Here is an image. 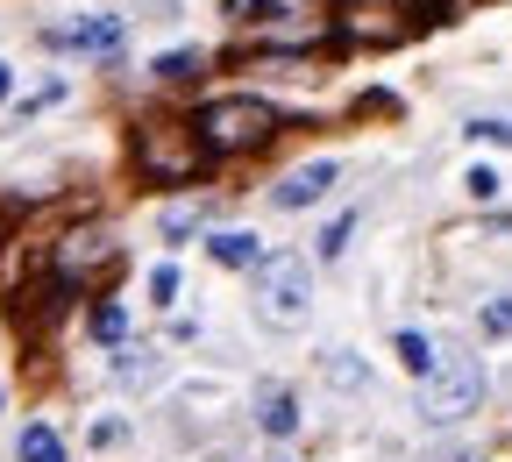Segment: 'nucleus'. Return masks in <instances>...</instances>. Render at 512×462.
I'll use <instances>...</instances> for the list:
<instances>
[{
  "label": "nucleus",
  "instance_id": "3",
  "mask_svg": "<svg viewBox=\"0 0 512 462\" xmlns=\"http://www.w3.org/2000/svg\"><path fill=\"white\" fill-rule=\"evenodd\" d=\"M477 399H484V363H470V356H448V363H434V370L420 377V420H427V427L470 420Z\"/></svg>",
  "mask_w": 512,
  "mask_h": 462
},
{
  "label": "nucleus",
  "instance_id": "1",
  "mask_svg": "<svg viewBox=\"0 0 512 462\" xmlns=\"http://www.w3.org/2000/svg\"><path fill=\"white\" fill-rule=\"evenodd\" d=\"M271 136H278V107H271V100H249V93L207 100L200 121H192L200 157H242V150H264Z\"/></svg>",
  "mask_w": 512,
  "mask_h": 462
},
{
  "label": "nucleus",
  "instance_id": "16",
  "mask_svg": "<svg viewBox=\"0 0 512 462\" xmlns=\"http://www.w3.org/2000/svg\"><path fill=\"white\" fill-rule=\"evenodd\" d=\"M484 335L491 342H512V299H491L484 306Z\"/></svg>",
  "mask_w": 512,
  "mask_h": 462
},
{
  "label": "nucleus",
  "instance_id": "19",
  "mask_svg": "<svg viewBox=\"0 0 512 462\" xmlns=\"http://www.w3.org/2000/svg\"><path fill=\"white\" fill-rule=\"evenodd\" d=\"M150 299H157V306L178 299V271H171V263H157V271H150Z\"/></svg>",
  "mask_w": 512,
  "mask_h": 462
},
{
  "label": "nucleus",
  "instance_id": "23",
  "mask_svg": "<svg viewBox=\"0 0 512 462\" xmlns=\"http://www.w3.org/2000/svg\"><path fill=\"white\" fill-rule=\"evenodd\" d=\"M15 93V72H8V64H0V100H8Z\"/></svg>",
  "mask_w": 512,
  "mask_h": 462
},
{
  "label": "nucleus",
  "instance_id": "8",
  "mask_svg": "<svg viewBox=\"0 0 512 462\" xmlns=\"http://www.w3.org/2000/svg\"><path fill=\"white\" fill-rule=\"evenodd\" d=\"M207 249H214V263H228V271H256V263H264V242L256 235H214Z\"/></svg>",
  "mask_w": 512,
  "mask_h": 462
},
{
  "label": "nucleus",
  "instance_id": "22",
  "mask_svg": "<svg viewBox=\"0 0 512 462\" xmlns=\"http://www.w3.org/2000/svg\"><path fill=\"white\" fill-rule=\"evenodd\" d=\"M228 15L249 22V15H278V8H271V0H228Z\"/></svg>",
  "mask_w": 512,
  "mask_h": 462
},
{
  "label": "nucleus",
  "instance_id": "14",
  "mask_svg": "<svg viewBox=\"0 0 512 462\" xmlns=\"http://www.w3.org/2000/svg\"><path fill=\"white\" fill-rule=\"evenodd\" d=\"M328 377H335L342 391H356V384H370V370H363V363H356L349 349H335V356H328Z\"/></svg>",
  "mask_w": 512,
  "mask_h": 462
},
{
  "label": "nucleus",
  "instance_id": "20",
  "mask_svg": "<svg viewBox=\"0 0 512 462\" xmlns=\"http://www.w3.org/2000/svg\"><path fill=\"white\" fill-rule=\"evenodd\" d=\"M192 228H200V207H171L164 214V235H192Z\"/></svg>",
  "mask_w": 512,
  "mask_h": 462
},
{
  "label": "nucleus",
  "instance_id": "6",
  "mask_svg": "<svg viewBox=\"0 0 512 462\" xmlns=\"http://www.w3.org/2000/svg\"><path fill=\"white\" fill-rule=\"evenodd\" d=\"M342 171L328 164V157H320V164H299V171H285L278 185H271V207H285V214H299V207H313L320 200V192H328Z\"/></svg>",
  "mask_w": 512,
  "mask_h": 462
},
{
  "label": "nucleus",
  "instance_id": "5",
  "mask_svg": "<svg viewBox=\"0 0 512 462\" xmlns=\"http://www.w3.org/2000/svg\"><path fill=\"white\" fill-rule=\"evenodd\" d=\"M121 271V249H114V235H100V228H79L72 242L57 249V285H72V292H93V285H107Z\"/></svg>",
  "mask_w": 512,
  "mask_h": 462
},
{
  "label": "nucleus",
  "instance_id": "10",
  "mask_svg": "<svg viewBox=\"0 0 512 462\" xmlns=\"http://www.w3.org/2000/svg\"><path fill=\"white\" fill-rule=\"evenodd\" d=\"M264 434H299V406H292V391H271V399H264Z\"/></svg>",
  "mask_w": 512,
  "mask_h": 462
},
{
  "label": "nucleus",
  "instance_id": "11",
  "mask_svg": "<svg viewBox=\"0 0 512 462\" xmlns=\"http://www.w3.org/2000/svg\"><path fill=\"white\" fill-rule=\"evenodd\" d=\"M114 377H121V384H150V377H157V349H121V356H114Z\"/></svg>",
  "mask_w": 512,
  "mask_h": 462
},
{
  "label": "nucleus",
  "instance_id": "7",
  "mask_svg": "<svg viewBox=\"0 0 512 462\" xmlns=\"http://www.w3.org/2000/svg\"><path fill=\"white\" fill-rule=\"evenodd\" d=\"M50 43H57V50H114V43H121V22H114V15H86V22L50 29Z\"/></svg>",
  "mask_w": 512,
  "mask_h": 462
},
{
  "label": "nucleus",
  "instance_id": "13",
  "mask_svg": "<svg viewBox=\"0 0 512 462\" xmlns=\"http://www.w3.org/2000/svg\"><path fill=\"white\" fill-rule=\"evenodd\" d=\"M22 462H64V441H57L50 427H29V434H22Z\"/></svg>",
  "mask_w": 512,
  "mask_h": 462
},
{
  "label": "nucleus",
  "instance_id": "17",
  "mask_svg": "<svg viewBox=\"0 0 512 462\" xmlns=\"http://www.w3.org/2000/svg\"><path fill=\"white\" fill-rule=\"evenodd\" d=\"M93 335H100V342H121V335H128V313H121V306H100V313H93Z\"/></svg>",
  "mask_w": 512,
  "mask_h": 462
},
{
  "label": "nucleus",
  "instance_id": "9",
  "mask_svg": "<svg viewBox=\"0 0 512 462\" xmlns=\"http://www.w3.org/2000/svg\"><path fill=\"white\" fill-rule=\"evenodd\" d=\"M399 356H406V370H413V377H427V370L441 363L434 335H420V327H406V335H399Z\"/></svg>",
  "mask_w": 512,
  "mask_h": 462
},
{
  "label": "nucleus",
  "instance_id": "2",
  "mask_svg": "<svg viewBox=\"0 0 512 462\" xmlns=\"http://www.w3.org/2000/svg\"><path fill=\"white\" fill-rule=\"evenodd\" d=\"M306 306H313V271L306 256L292 249H264V263H256V320L271 327V335H299L306 327Z\"/></svg>",
  "mask_w": 512,
  "mask_h": 462
},
{
  "label": "nucleus",
  "instance_id": "21",
  "mask_svg": "<svg viewBox=\"0 0 512 462\" xmlns=\"http://www.w3.org/2000/svg\"><path fill=\"white\" fill-rule=\"evenodd\" d=\"M470 192H477V200H498V171L477 164V171H470Z\"/></svg>",
  "mask_w": 512,
  "mask_h": 462
},
{
  "label": "nucleus",
  "instance_id": "15",
  "mask_svg": "<svg viewBox=\"0 0 512 462\" xmlns=\"http://www.w3.org/2000/svg\"><path fill=\"white\" fill-rule=\"evenodd\" d=\"M470 136H477V143H505V150H512V114H477V121H470Z\"/></svg>",
  "mask_w": 512,
  "mask_h": 462
},
{
  "label": "nucleus",
  "instance_id": "4",
  "mask_svg": "<svg viewBox=\"0 0 512 462\" xmlns=\"http://www.w3.org/2000/svg\"><path fill=\"white\" fill-rule=\"evenodd\" d=\"M200 164H207L200 143H192V128H178V121H150L136 136V171L157 178V185H192Z\"/></svg>",
  "mask_w": 512,
  "mask_h": 462
},
{
  "label": "nucleus",
  "instance_id": "18",
  "mask_svg": "<svg viewBox=\"0 0 512 462\" xmlns=\"http://www.w3.org/2000/svg\"><path fill=\"white\" fill-rule=\"evenodd\" d=\"M349 235H356V214H342V221H335L328 235H320V256H328V263H335V256L349 249Z\"/></svg>",
  "mask_w": 512,
  "mask_h": 462
},
{
  "label": "nucleus",
  "instance_id": "12",
  "mask_svg": "<svg viewBox=\"0 0 512 462\" xmlns=\"http://www.w3.org/2000/svg\"><path fill=\"white\" fill-rule=\"evenodd\" d=\"M200 72H207L200 50H164V57H157V79H200Z\"/></svg>",
  "mask_w": 512,
  "mask_h": 462
}]
</instances>
